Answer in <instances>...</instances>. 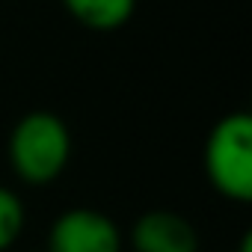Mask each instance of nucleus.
Masks as SVG:
<instances>
[{"instance_id": "1", "label": "nucleus", "mask_w": 252, "mask_h": 252, "mask_svg": "<svg viewBox=\"0 0 252 252\" xmlns=\"http://www.w3.org/2000/svg\"><path fill=\"white\" fill-rule=\"evenodd\" d=\"M6 152L12 172L24 184L45 187L57 181L68 166L71 158L68 125L48 110H33L12 128Z\"/></svg>"}, {"instance_id": "2", "label": "nucleus", "mask_w": 252, "mask_h": 252, "mask_svg": "<svg viewBox=\"0 0 252 252\" xmlns=\"http://www.w3.org/2000/svg\"><path fill=\"white\" fill-rule=\"evenodd\" d=\"M205 172L214 190L231 202L252 199V119L249 113L222 116L205 143Z\"/></svg>"}, {"instance_id": "3", "label": "nucleus", "mask_w": 252, "mask_h": 252, "mask_svg": "<svg viewBox=\"0 0 252 252\" xmlns=\"http://www.w3.org/2000/svg\"><path fill=\"white\" fill-rule=\"evenodd\" d=\"M48 252H122V231L101 211L71 208L54 220Z\"/></svg>"}, {"instance_id": "4", "label": "nucleus", "mask_w": 252, "mask_h": 252, "mask_svg": "<svg viewBox=\"0 0 252 252\" xmlns=\"http://www.w3.org/2000/svg\"><path fill=\"white\" fill-rule=\"evenodd\" d=\"M134 252H196V228L172 211H149L134 222Z\"/></svg>"}, {"instance_id": "5", "label": "nucleus", "mask_w": 252, "mask_h": 252, "mask_svg": "<svg viewBox=\"0 0 252 252\" xmlns=\"http://www.w3.org/2000/svg\"><path fill=\"white\" fill-rule=\"evenodd\" d=\"M63 6L68 9V15L77 24L107 33V30H119L122 24L131 21L137 0H63Z\"/></svg>"}, {"instance_id": "6", "label": "nucleus", "mask_w": 252, "mask_h": 252, "mask_svg": "<svg viewBox=\"0 0 252 252\" xmlns=\"http://www.w3.org/2000/svg\"><path fill=\"white\" fill-rule=\"evenodd\" d=\"M24 231V205L9 190L0 187V252H6Z\"/></svg>"}]
</instances>
